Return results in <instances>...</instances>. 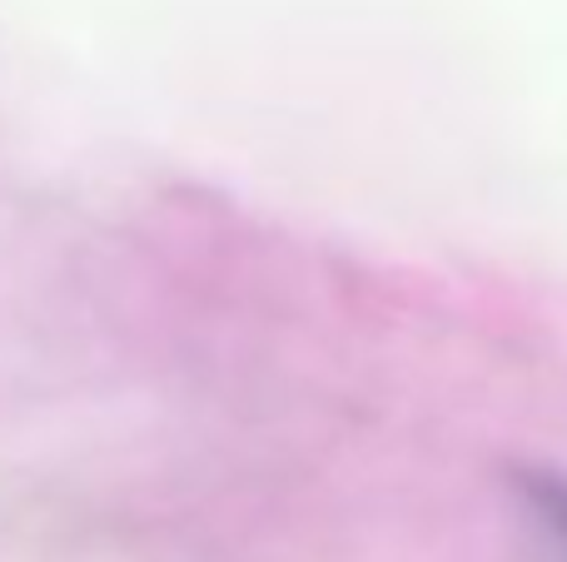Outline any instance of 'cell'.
<instances>
[{
  "instance_id": "6da1fadb",
  "label": "cell",
  "mask_w": 567,
  "mask_h": 562,
  "mask_svg": "<svg viewBox=\"0 0 567 562\" xmlns=\"http://www.w3.org/2000/svg\"><path fill=\"white\" fill-rule=\"evenodd\" d=\"M518 493L528 518L548 533L553 553L567 562V478L548 473V468H528V473H518Z\"/></svg>"
}]
</instances>
